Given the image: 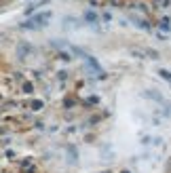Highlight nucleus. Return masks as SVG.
<instances>
[{
  "mask_svg": "<svg viewBox=\"0 0 171 173\" xmlns=\"http://www.w3.org/2000/svg\"><path fill=\"white\" fill-rule=\"evenodd\" d=\"M161 76H163V78H167V80L171 82V72H167V70H161Z\"/></svg>",
  "mask_w": 171,
  "mask_h": 173,
  "instance_id": "obj_3",
  "label": "nucleus"
},
{
  "mask_svg": "<svg viewBox=\"0 0 171 173\" xmlns=\"http://www.w3.org/2000/svg\"><path fill=\"white\" fill-rule=\"evenodd\" d=\"M85 19H87V21H91V23H97V15H95V13H91V11H87V13H85Z\"/></svg>",
  "mask_w": 171,
  "mask_h": 173,
  "instance_id": "obj_2",
  "label": "nucleus"
},
{
  "mask_svg": "<svg viewBox=\"0 0 171 173\" xmlns=\"http://www.w3.org/2000/svg\"><path fill=\"white\" fill-rule=\"evenodd\" d=\"M51 15H53L51 11H46V13H42V15H38V17H34V21L38 23V26H46V21H49V19H51Z\"/></svg>",
  "mask_w": 171,
  "mask_h": 173,
  "instance_id": "obj_1",
  "label": "nucleus"
}]
</instances>
